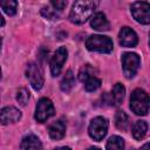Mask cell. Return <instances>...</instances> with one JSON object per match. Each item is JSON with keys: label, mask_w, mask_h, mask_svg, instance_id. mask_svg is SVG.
<instances>
[{"label": "cell", "mask_w": 150, "mask_h": 150, "mask_svg": "<svg viewBox=\"0 0 150 150\" xmlns=\"http://www.w3.org/2000/svg\"><path fill=\"white\" fill-rule=\"evenodd\" d=\"M96 2L94 1H76L74 2L70 13H69V19L73 23L76 25H82L94 13L96 8Z\"/></svg>", "instance_id": "6da1fadb"}, {"label": "cell", "mask_w": 150, "mask_h": 150, "mask_svg": "<svg viewBox=\"0 0 150 150\" xmlns=\"http://www.w3.org/2000/svg\"><path fill=\"white\" fill-rule=\"evenodd\" d=\"M130 109L136 114L144 116L149 111V96L143 89H135L130 96Z\"/></svg>", "instance_id": "7a4b0ae2"}, {"label": "cell", "mask_w": 150, "mask_h": 150, "mask_svg": "<svg viewBox=\"0 0 150 150\" xmlns=\"http://www.w3.org/2000/svg\"><path fill=\"white\" fill-rule=\"evenodd\" d=\"M88 50L98 53H110L112 50V41L110 38L104 35H91L86 41Z\"/></svg>", "instance_id": "3957f363"}, {"label": "cell", "mask_w": 150, "mask_h": 150, "mask_svg": "<svg viewBox=\"0 0 150 150\" xmlns=\"http://www.w3.org/2000/svg\"><path fill=\"white\" fill-rule=\"evenodd\" d=\"M107 131H108V121L104 117L97 116L91 120L88 128V132L94 141H97V142L102 141L105 137Z\"/></svg>", "instance_id": "277c9868"}, {"label": "cell", "mask_w": 150, "mask_h": 150, "mask_svg": "<svg viewBox=\"0 0 150 150\" xmlns=\"http://www.w3.org/2000/svg\"><path fill=\"white\" fill-rule=\"evenodd\" d=\"M26 76L30 82V86L35 89V90H40L43 86L45 82V77H43V73L41 67L35 63V62H30L27 66L26 69Z\"/></svg>", "instance_id": "5b68a950"}, {"label": "cell", "mask_w": 150, "mask_h": 150, "mask_svg": "<svg viewBox=\"0 0 150 150\" xmlns=\"http://www.w3.org/2000/svg\"><path fill=\"white\" fill-rule=\"evenodd\" d=\"M54 111H55V109H54L53 102L47 97H42V98L39 100L38 104H36L34 117L38 122L42 123V122L47 121L50 116H53Z\"/></svg>", "instance_id": "8992f818"}, {"label": "cell", "mask_w": 150, "mask_h": 150, "mask_svg": "<svg viewBox=\"0 0 150 150\" xmlns=\"http://www.w3.org/2000/svg\"><path fill=\"white\" fill-rule=\"evenodd\" d=\"M139 56L136 53H124L122 55V66H123V71L124 75L130 79L134 77L135 74L138 70L139 67Z\"/></svg>", "instance_id": "52a82bcc"}, {"label": "cell", "mask_w": 150, "mask_h": 150, "mask_svg": "<svg viewBox=\"0 0 150 150\" xmlns=\"http://www.w3.org/2000/svg\"><path fill=\"white\" fill-rule=\"evenodd\" d=\"M131 14L134 19L143 25L150 22V6L145 1H137L131 5Z\"/></svg>", "instance_id": "ba28073f"}, {"label": "cell", "mask_w": 150, "mask_h": 150, "mask_svg": "<svg viewBox=\"0 0 150 150\" xmlns=\"http://www.w3.org/2000/svg\"><path fill=\"white\" fill-rule=\"evenodd\" d=\"M67 56H68V52L66 47H60L59 49H56V52L50 59V71L53 76H57L61 73L62 67L67 60Z\"/></svg>", "instance_id": "9c48e42d"}, {"label": "cell", "mask_w": 150, "mask_h": 150, "mask_svg": "<svg viewBox=\"0 0 150 150\" xmlns=\"http://www.w3.org/2000/svg\"><path fill=\"white\" fill-rule=\"evenodd\" d=\"M118 41L122 47H135L138 42L137 34L129 27H122L118 34Z\"/></svg>", "instance_id": "30bf717a"}, {"label": "cell", "mask_w": 150, "mask_h": 150, "mask_svg": "<svg viewBox=\"0 0 150 150\" xmlns=\"http://www.w3.org/2000/svg\"><path fill=\"white\" fill-rule=\"evenodd\" d=\"M21 118V111L15 107H5L0 111V123L9 124L15 123Z\"/></svg>", "instance_id": "8fae6325"}, {"label": "cell", "mask_w": 150, "mask_h": 150, "mask_svg": "<svg viewBox=\"0 0 150 150\" xmlns=\"http://www.w3.org/2000/svg\"><path fill=\"white\" fill-rule=\"evenodd\" d=\"M48 134L53 139H61L66 134V123L62 120L55 121L48 128Z\"/></svg>", "instance_id": "7c38bea8"}, {"label": "cell", "mask_w": 150, "mask_h": 150, "mask_svg": "<svg viewBox=\"0 0 150 150\" xmlns=\"http://www.w3.org/2000/svg\"><path fill=\"white\" fill-rule=\"evenodd\" d=\"M90 25L94 29L100 30V32H104V30L109 29V21L107 19V16L101 12L93 15V18L90 20Z\"/></svg>", "instance_id": "4fadbf2b"}, {"label": "cell", "mask_w": 150, "mask_h": 150, "mask_svg": "<svg viewBox=\"0 0 150 150\" xmlns=\"http://www.w3.org/2000/svg\"><path fill=\"white\" fill-rule=\"evenodd\" d=\"M42 144L41 141L35 135H27L21 141V149L22 150H41Z\"/></svg>", "instance_id": "5bb4252c"}, {"label": "cell", "mask_w": 150, "mask_h": 150, "mask_svg": "<svg viewBox=\"0 0 150 150\" xmlns=\"http://www.w3.org/2000/svg\"><path fill=\"white\" fill-rule=\"evenodd\" d=\"M124 94H125V88L123 87V84L121 83H116L112 88L111 91V104L114 105H120L124 98Z\"/></svg>", "instance_id": "9a60e30c"}, {"label": "cell", "mask_w": 150, "mask_h": 150, "mask_svg": "<svg viewBox=\"0 0 150 150\" xmlns=\"http://www.w3.org/2000/svg\"><path fill=\"white\" fill-rule=\"evenodd\" d=\"M148 131V123L145 121H136L132 127V136L135 139L141 141L145 137Z\"/></svg>", "instance_id": "2e32d148"}, {"label": "cell", "mask_w": 150, "mask_h": 150, "mask_svg": "<svg viewBox=\"0 0 150 150\" xmlns=\"http://www.w3.org/2000/svg\"><path fill=\"white\" fill-rule=\"evenodd\" d=\"M95 76H96V69L91 67L90 64H84L79 71V80L82 82H86L89 79L95 77Z\"/></svg>", "instance_id": "e0dca14e"}, {"label": "cell", "mask_w": 150, "mask_h": 150, "mask_svg": "<svg viewBox=\"0 0 150 150\" xmlns=\"http://www.w3.org/2000/svg\"><path fill=\"white\" fill-rule=\"evenodd\" d=\"M115 124L117 127V129L120 130H127L128 127H129V117L128 115L122 111V110H118L115 115Z\"/></svg>", "instance_id": "ac0fdd59"}, {"label": "cell", "mask_w": 150, "mask_h": 150, "mask_svg": "<svg viewBox=\"0 0 150 150\" xmlns=\"http://www.w3.org/2000/svg\"><path fill=\"white\" fill-rule=\"evenodd\" d=\"M74 83H75L74 74H73L71 70H68L66 73V75L63 76L62 81H61V89H62V91H66V93L70 91V89L73 88Z\"/></svg>", "instance_id": "d6986e66"}, {"label": "cell", "mask_w": 150, "mask_h": 150, "mask_svg": "<svg viewBox=\"0 0 150 150\" xmlns=\"http://www.w3.org/2000/svg\"><path fill=\"white\" fill-rule=\"evenodd\" d=\"M105 148L107 150H124V141L120 136H111Z\"/></svg>", "instance_id": "ffe728a7"}, {"label": "cell", "mask_w": 150, "mask_h": 150, "mask_svg": "<svg viewBox=\"0 0 150 150\" xmlns=\"http://www.w3.org/2000/svg\"><path fill=\"white\" fill-rule=\"evenodd\" d=\"M0 7L8 15H14L18 9V2L14 0H0Z\"/></svg>", "instance_id": "44dd1931"}, {"label": "cell", "mask_w": 150, "mask_h": 150, "mask_svg": "<svg viewBox=\"0 0 150 150\" xmlns=\"http://www.w3.org/2000/svg\"><path fill=\"white\" fill-rule=\"evenodd\" d=\"M100 86H101V80L97 79L96 76L91 77V79H89L88 81L84 82L86 90H88V91H95V90H97L100 88Z\"/></svg>", "instance_id": "7402d4cb"}, {"label": "cell", "mask_w": 150, "mask_h": 150, "mask_svg": "<svg viewBox=\"0 0 150 150\" xmlns=\"http://www.w3.org/2000/svg\"><path fill=\"white\" fill-rule=\"evenodd\" d=\"M29 98V91L26 88H20L16 94V100L21 105H26Z\"/></svg>", "instance_id": "603a6c76"}, {"label": "cell", "mask_w": 150, "mask_h": 150, "mask_svg": "<svg viewBox=\"0 0 150 150\" xmlns=\"http://www.w3.org/2000/svg\"><path fill=\"white\" fill-rule=\"evenodd\" d=\"M41 13L45 18L47 19H56L57 18V14L54 9H49V8H42L41 9Z\"/></svg>", "instance_id": "cb8c5ba5"}, {"label": "cell", "mask_w": 150, "mask_h": 150, "mask_svg": "<svg viewBox=\"0 0 150 150\" xmlns=\"http://www.w3.org/2000/svg\"><path fill=\"white\" fill-rule=\"evenodd\" d=\"M50 5L53 6L55 12H61L67 6V1H52Z\"/></svg>", "instance_id": "d4e9b609"}, {"label": "cell", "mask_w": 150, "mask_h": 150, "mask_svg": "<svg viewBox=\"0 0 150 150\" xmlns=\"http://www.w3.org/2000/svg\"><path fill=\"white\" fill-rule=\"evenodd\" d=\"M4 25H5V19H4V16H2L1 13H0V27L4 26Z\"/></svg>", "instance_id": "484cf974"}, {"label": "cell", "mask_w": 150, "mask_h": 150, "mask_svg": "<svg viewBox=\"0 0 150 150\" xmlns=\"http://www.w3.org/2000/svg\"><path fill=\"white\" fill-rule=\"evenodd\" d=\"M55 150H71L69 146H60V148H56Z\"/></svg>", "instance_id": "4316f807"}, {"label": "cell", "mask_w": 150, "mask_h": 150, "mask_svg": "<svg viewBox=\"0 0 150 150\" xmlns=\"http://www.w3.org/2000/svg\"><path fill=\"white\" fill-rule=\"evenodd\" d=\"M139 150H149V143H145V144H144Z\"/></svg>", "instance_id": "83f0119b"}, {"label": "cell", "mask_w": 150, "mask_h": 150, "mask_svg": "<svg viewBox=\"0 0 150 150\" xmlns=\"http://www.w3.org/2000/svg\"><path fill=\"white\" fill-rule=\"evenodd\" d=\"M88 150H101L100 148H96V146H93V148H89Z\"/></svg>", "instance_id": "f1b7e54d"}, {"label": "cell", "mask_w": 150, "mask_h": 150, "mask_svg": "<svg viewBox=\"0 0 150 150\" xmlns=\"http://www.w3.org/2000/svg\"><path fill=\"white\" fill-rule=\"evenodd\" d=\"M1 45H2V39H1V36H0V49H1Z\"/></svg>", "instance_id": "f546056e"}, {"label": "cell", "mask_w": 150, "mask_h": 150, "mask_svg": "<svg viewBox=\"0 0 150 150\" xmlns=\"http://www.w3.org/2000/svg\"><path fill=\"white\" fill-rule=\"evenodd\" d=\"M0 79H1V69H0Z\"/></svg>", "instance_id": "4dcf8cb0"}]
</instances>
